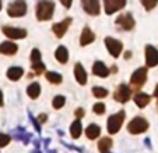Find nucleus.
<instances>
[{"instance_id": "nucleus-5", "label": "nucleus", "mask_w": 158, "mask_h": 153, "mask_svg": "<svg viewBox=\"0 0 158 153\" xmlns=\"http://www.w3.org/2000/svg\"><path fill=\"white\" fill-rule=\"evenodd\" d=\"M7 13L10 17H23L27 13V4L25 2H13L7 7Z\"/></svg>"}, {"instance_id": "nucleus-7", "label": "nucleus", "mask_w": 158, "mask_h": 153, "mask_svg": "<svg viewBox=\"0 0 158 153\" xmlns=\"http://www.w3.org/2000/svg\"><path fill=\"white\" fill-rule=\"evenodd\" d=\"M105 45H106L109 53L112 54L114 57H119L120 56L123 46H122V43H120L119 41H116V39H114V38H106L105 39Z\"/></svg>"}, {"instance_id": "nucleus-41", "label": "nucleus", "mask_w": 158, "mask_h": 153, "mask_svg": "<svg viewBox=\"0 0 158 153\" xmlns=\"http://www.w3.org/2000/svg\"><path fill=\"white\" fill-rule=\"evenodd\" d=\"M0 9H2V2H0Z\"/></svg>"}, {"instance_id": "nucleus-39", "label": "nucleus", "mask_w": 158, "mask_h": 153, "mask_svg": "<svg viewBox=\"0 0 158 153\" xmlns=\"http://www.w3.org/2000/svg\"><path fill=\"white\" fill-rule=\"evenodd\" d=\"M125 57H126V59H130V57H131V53H130V52H126Z\"/></svg>"}, {"instance_id": "nucleus-12", "label": "nucleus", "mask_w": 158, "mask_h": 153, "mask_svg": "<svg viewBox=\"0 0 158 153\" xmlns=\"http://www.w3.org/2000/svg\"><path fill=\"white\" fill-rule=\"evenodd\" d=\"M72 18H66V20H63L62 22H57V24H55L53 25V32H55V35L57 36V38H63V35L66 33V31H67V28L70 27V24H72Z\"/></svg>"}, {"instance_id": "nucleus-14", "label": "nucleus", "mask_w": 158, "mask_h": 153, "mask_svg": "<svg viewBox=\"0 0 158 153\" xmlns=\"http://www.w3.org/2000/svg\"><path fill=\"white\" fill-rule=\"evenodd\" d=\"M94 39H95V35L93 33V31L89 29L88 27H85L83 29V32H81V38H80L81 46H87V45H89L91 42H94Z\"/></svg>"}, {"instance_id": "nucleus-40", "label": "nucleus", "mask_w": 158, "mask_h": 153, "mask_svg": "<svg viewBox=\"0 0 158 153\" xmlns=\"http://www.w3.org/2000/svg\"><path fill=\"white\" fill-rule=\"evenodd\" d=\"M154 95H155V97H158V85L155 86V91H154Z\"/></svg>"}, {"instance_id": "nucleus-31", "label": "nucleus", "mask_w": 158, "mask_h": 153, "mask_svg": "<svg viewBox=\"0 0 158 153\" xmlns=\"http://www.w3.org/2000/svg\"><path fill=\"white\" fill-rule=\"evenodd\" d=\"M9 142H10V136L9 135H6V134H0V147L9 145Z\"/></svg>"}, {"instance_id": "nucleus-13", "label": "nucleus", "mask_w": 158, "mask_h": 153, "mask_svg": "<svg viewBox=\"0 0 158 153\" xmlns=\"http://www.w3.org/2000/svg\"><path fill=\"white\" fill-rule=\"evenodd\" d=\"M83 7H84V10L91 15L99 14V2L98 0H83Z\"/></svg>"}, {"instance_id": "nucleus-28", "label": "nucleus", "mask_w": 158, "mask_h": 153, "mask_svg": "<svg viewBox=\"0 0 158 153\" xmlns=\"http://www.w3.org/2000/svg\"><path fill=\"white\" fill-rule=\"evenodd\" d=\"M64 103H66V99H64V96H56L53 99V107L55 109H62L63 106H64Z\"/></svg>"}, {"instance_id": "nucleus-3", "label": "nucleus", "mask_w": 158, "mask_h": 153, "mask_svg": "<svg viewBox=\"0 0 158 153\" xmlns=\"http://www.w3.org/2000/svg\"><path fill=\"white\" fill-rule=\"evenodd\" d=\"M146 80H147V68L146 67H141L134 71L130 78V84H131L133 91H137V89L146 82Z\"/></svg>"}, {"instance_id": "nucleus-4", "label": "nucleus", "mask_w": 158, "mask_h": 153, "mask_svg": "<svg viewBox=\"0 0 158 153\" xmlns=\"http://www.w3.org/2000/svg\"><path fill=\"white\" fill-rule=\"evenodd\" d=\"M148 128V123L141 117H136L127 124V130L130 134H141Z\"/></svg>"}, {"instance_id": "nucleus-15", "label": "nucleus", "mask_w": 158, "mask_h": 153, "mask_svg": "<svg viewBox=\"0 0 158 153\" xmlns=\"http://www.w3.org/2000/svg\"><path fill=\"white\" fill-rule=\"evenodd\" d=\"M74 75H76V80H77V82L80 84V85H85V82H87V73L84 71L83 65H81L80 63H77V64L74 65Z\"/></svg>"}, {"instance_id": "nucleus-26", "label": "nucleus", "mask_w": 158, "mask_h": 153, "mask_svg": "<svg viewBox=\"0 0 158 153\" xmlns=\"http://www.w3.org/2000/svg\"><path fill=\"white\" fill-rule=\"evenodd\" d=\"M46 80L52 84H60L62 82V75L55 73V71H49V73H46Z\"/></svg>"}, {"instance_id": "nucleus-32", "label": "nucleus", "mask_w": 158, "mask_h": 153, "mask_svg": "<svg viewBox=\"0 0 158 153\" xmlns=\"http://www.w3.org/2000/svg\"><path fill=\"white\" fill-rule=\"evenodd\" d=\"M32 70L35 71L36 74H42L45 71V65L42 64V63H35V64H32Z\"/></svg>"}, {"instance_id": "nucleus-30", "label": "nucleus", "mask_w": 158, "mask_h": 153, "mask_svg": "<svg viewBox=\"0 0 158 153\" xmlns=\"http://www.w3.org/2000/svg\"><path fill=\"white\" fill-rule=\"evenodd\" d=\"M141 4H143L147 10H151L158 4V0H151V2H148V0H141Z\"/></svg>"}, {"instance_id": "nucleus-21", "label": "nucleus", "mask_w": 158, "mask_h": 153, "mask_svg": "<svg viewBox=\"0 0 158 153\" xmlns=\"http://www.w3.org/2000/svg\"><path fill=\"white\" fill-rule=\"evenodd\" d=\"M23 74H24V71H23L21 67H11V68H9V71H7V76H9L11 81L20 80Z\"/></svg>"}, {"instance_id": "nucleus-18", "label": "nucleus", "mask_w": 158, "mask_h": 153, "mask_svg": "<svg viewBox=\"0 0 158 153\" xmlns=\"http://www.w3.org/2000/svg\"><path fill=\"white\" fill-rule=\"evenodd\" d=\"M85 134H87V138L88 139H95V138H98L99 134H101V128H99L97 124H89V125L87 127Z\"/></svg>"}, {"instance_id": "nucleus-22", "label": "nucleus", "mask_w": 158, "mask_h": 153, "mask_svg": "<svg viewBox=\"0 0 158 153\" xmlns=\"http://www.w3.org/2000/svg\"><path fill=\"white\" fill-rule=\"evenodd\" d=\"M134 102L139 107H146L150 103V96L147 93H137L134 96Z\"/></svg>"}, {"instance_id": "nucleus-23", "label": "nucleus", "mask_w": 158, "mask_h": 153, "mask_svg": "<svg viewBox=\"0 0 158 153\" xmlns=\"http://www.w3.org/2000/svg\"><path fill=\"white\" fill-rule=\"evenodd\" d=\"M112 139L110 138H102L101 141H99V143H98V149H99V152L101 153H108L109 152V149L112 147Z\"/></svg>"}, {"instance_id": "nucleus-36", "label": "nucleus", "mask_w": 158, "mask_h": 153, "mask_svg": "<svg viewBox=\"0 0 158 153\" xmlns=\"http://www.w3.org/2000/svg\"><path fill=\"white\" fill-rule=\"evenodd\" d=\"M46 118H48V117H46V114H41V116H39V121H41V123H45V121H46Z\"/></svg>"}, {"instance_id": "nucleus-38", "label": "nucleus", "mask_w": 158, "mask_h": 153, "mask_svg": "<svg viewBox=\"0 0 158 153\" xmlns=\"http://www.w3.org/2000/svg\"><path fill=\"white\" fill-rule=\"evenodd\" d=\"M0 106H3V93L0 91Z\"/></svg>"}, {"instance_id": "nucleus-42", "label": "nucleus", "mask_w": 158, "mask_h": 153, "mask_svg": "<svg viewBox=\"0 0 158 153\" xmlns=\"http://www.w3.org/2000/svg\"><path fill=\"white\" fill-rule=\"evenodd\" d=\"M157 107H158V102H157Z\"/></svg>"}, {"instance_id": "nucleus-10", "label": "nucleus", "mask_w": 158, "mask_h": 153, "mask_svg": "<svg viewBox=\"0 0 158 153\" xmlns=\"http://www.w3.org/2000/svg\"><path fill=\"white\" fill-rule=\"evenodd\" d=\"M3 33L11 39H23L27 36V31L13 27H3Z\"/></svg>"}, {"instance_id": "nucleus-19", "label": "nucleus", "mask_w": 158, "mask_h": 153, "mask_svg": "<svg viewBox=\"0 0 158 153\" xmlns=\"http://www.w3.org/2000/svg\"><path fill=\"white\" fill-rule=\"evenodd\" d=\"M55 56H56L57 61L64 64V63H67V60H69V52H67V49H66L64 46H59L56 50V53H55Z\"/></svg>"}, {"instance_id": "nucleus-16", "label": "nucleus", "mask_w": 158, "mask_h": 153, "mask_svg": "<svg viewBox=\"0 0 158 153\" xmlns=\"http://www.w3.org/2000/svg\"><path fill=\"white\" fill-rule=\"evenodd\" d=\"M93 73L95 74V75L101 76V78H105V76L109 75V70H108V67H105V64L102 61H95L94 63Z\"/></svg>"}, {"instance_id": "nucleus-6", "label": "nucleus", "mask_w": 158, "mask_h": 153, "mask_svg": "<svg viewBox=\"0 0 158 153\" xmlns=\"http://www.w3.org/2000/svg\"><path fill=\"white\" fill-rule=\"evenodd\" d=\"M116 25L119 28L125 31H130L131 28L134 27V20L131 17L130 13H126V14H120L119 17L116 18Z\"/></svg>"}, {"instance_id": "nucleus-24", "label": "nucleus", "mask_w": 158, "mask_h": 153, "mask_svg": "<svg viewBox=\"0 0 158 153\" xmlns=\"http://www.w3.org/2000/svg\"><path fill=\"white\" fill-rule=\"evenodd\" d=\"M27 93L30 97H32V99H36V97L39 96V93H41V86H39L38 82H34L31 84L30 86H28L27 89Z\"/></svg>"}, {"instance_id": "nucleus-8", "label": "nucleus", "mask_w": 158, "mask_h": 153, "mask_svg": "<svg viewBox=\"0 0 158 153\" xmlns=\"http://www.w3.org/2000/svg\"><path fill=\"white\" fill-rule=\"evenodd\" d=\"M130 93H131V91L129 89V86H126L125 84H122V85L118 86L114 97H115V100L119 102V103H126V102L130 99Z\"/></svg>"}, {"instance_id": "nucleus-25", "label": "nucleus", "mask_w": 158, "mask_h": 153, "mask_svg": "<svg viewBox=\"0 0 158 153\" xmlns=\"http://www.w3.org/2000/svg\"><path fill=\"white\" fill-rule=\"evenodd\" d=\"M81 131H83V127H81L80 120H76L74 123L72 124V128H70V132H72V136L74 139H77L78 136L81 135Z\"/></svg>"}, {"instance_id": "nucleus-20", "label": "nucleus", "mask_w": 158, "mask_h": 153, "mask_svg": "<svg viewBox=\"0 0 158 153\" xmlns=\"http://www.w3.org/2000/svg\"><path fill=\"white\" fill-rule=\"evenodd\" d=\"M13 134H14V138L15 139H18V141H23L24 143H28V141H30V138H31V135L28 132H25V130L23 128V127H18V128Z\"/></svg>"}, {"instance_id": "nucleus-1", "label": "nucleus", "mask_w": 158, "mask_h": 153, "mask_svg": "<svg viewBox=\"0 0 158 153\" xmlns=\"http://www.w3.org/2000/svg\"><path fill=\"white\" fill-rule=\"evenodd\" d=\"M55 10V3L52 2H39L36 6V18L39 21H46L51 20Z\"/></svg>"}, {"instance_id": "nucleus-33", "label": "nucleus", "mask_w": 158, "mask_h": 153, "mask_svg": "<svg viewBox=\"0 0 158 153\" xmlns=\"http://www.w3.org/2000/svg\"><path fill=\"white\" fill-rule=\"evenodd\" d=\"M94 112H95V114H104L105 113V104L104 103H97L95 106H94Z\"/></svg>"}, {"instance_id": "nucleus-35", "label": "nucleus", "mask_w": 158, "mask_h": 153, "mask_svg": "<svg viewBox=\"0 0 158 153\" xmlns=\"http://www.w3.org/2000/svg\"><path fill=\"white\" fill-rule=\"evenodd\" d=\"M76 116H77L78 118H81L84 116V110L83 109H77V110H76Z\"/></svg>"}, {"instance_id": "nucleus-37", "label": "nucleus", "mask_w": 158, "mask_h": 153, "mask_svg": "<svg viewBox=\"0 0 158 153\" xmlns=\"http://www.w3.org/2000/svg\"><path fill=\"white\" fill-rule=\"evenodd\" d=\"M62 4L64 7H70V6H72V2H64V0H62Z\"/></svg>"}, {"instance_id": "nucleus-34", "label": "nucleus", "mask_w": 158, "mask_h": 153, "mask_svg": "<svg viewBox=\"0 0 158 153\" xmlns=\"http://www.w3.org/2000/svg\"><path fill=\"white\" fill-rule=\"evenodd\" d=\"M30 118H31V121H32L34 127H35V130H36V131H38V132H39V131H41V127H39V124H38V120H36V118H34L31 113H30Z\"/></svg>"}, {"instance_id": "nucleus-29", "label": "nucleus", "mask_w": 158, "mask_h": 153, "mask_svg": "<svg viewBox=\"0 0 158 153\" xmlns=\"http://www.w3.org/2000/svg\"><path fill=\"white\" fill-rule=\"evenodd\" d=\"M31 60H32V64L35 63H41V52L38 49H34L31 52Z\"/></svg>"}, {"instance_id": "nucleus-9", "label": "nucleus", "mask_w": 158, "mask_h": 153, "mask_svg": "<svg viewBox=\"0 0 158 153\" xmlns=\"http://www.w3.org/2000/svg\"><path fill=\"white\" fill-rule=\"evenodd\" d=\"M104 6H105V11H106V14H112V13L123 9V7L126 6V2L125 0H105Z\"/></svg>"}, {"instance_id": "nucleus-11", "label": "nucleus", "mask_w": 158, "mask_h": 153, "mask_svg": "<svg viewBox=\"0 0 158 153\" xmlns=\"http://www.w3.org/2000/svg\"><path fill=\"white\" fill-rule=\"evenodd\" d=\"M146 61L147 67H154L158 64V50L152 46L146 47Z\"/></svg>"}, {"instance_id": "nucleus-27", "label": "nucleus", "mask_w": 158, "mask_h": 153, "mask_svg": "<svg viewBox=\"0 0 158 153\" xmlns=\"http://www.w3.org/2000/svg\"><path fill=\"white\" fill-rule=\"evenodd\" d=\"M93 93L95 97H98V99H101V97H105L108 95V91L105 88H101V86H94L93 88Z\"/></svg>"}, {"instance_id": "nucleus-17", "label": "nucleus", "mask_w": 158, "mask_h": 153, "mask_svg": "<svg viewBox=\"0 0 158 153\" xmlns=\"http://www.w3.org/2000/svg\"><path fill=\"white\" fill-rule=\"evenodd\" d=\"M17 45L13 43V42H3V43L0 45V53L3 54H14L17 53Z\"/></svg>"}, {"instance_id": "nucleus-2", "label": "nucleus", "mask_w": 158, "mask_h": 153, "mask_svg": "<svg viewBox=\"0 0 158 153\" xmlns=\"http://www.w3.org/2000/svg\"><path fill=\"white\" fill-rule=\"evenodd\" d=\"M125 117H126L125 112H119L108 118V131H109V134H116L120 130Z\"/></svg>"}]
</instances>
